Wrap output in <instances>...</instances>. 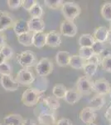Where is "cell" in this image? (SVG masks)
Wrapping results in <instances>:
<instances>
[{
	"label": "cell",
	"instance_id": "836d02e7",
	"mask_svg": "<svg viewBox=\"0 0 111 125\" xmlns=\"http://www.w3.org/2000/svg\"><path fill=\"white\" fill-rule=\"evenodd\" d=\"M91 48H92V50H93V52H94V53L97 54V55H100V56L107 49L105 44L100 43V42H97V41L94 42V43L93 44V46Z\"/></svg>",
	"mask_w": 111,
	"mask_h": 125
},
{
	"label": "cell",
	"instance_id": "1f68e13d",
	"mask_svg": "<svg viewBox=\"0 0 111 125\" xmlns=\"http://www.w3.org/2000/svg\"><path fill=\"white\" fill-rule=\"evenodd\" d=\"M28 13H30L32 18H42V16L43 15L44 10L42 5L39 3H37Z\"/></svg>",
	"mask_w": 111,
	"mask_h": 125
},
{
	"label": "cell",
	"instance_id": "7c38bea8",
	"mask_svg": "<svg viewBox=\"0 0 111 125\" xmlns=\"http://www.w3.org/2000/svg\"><path fill=\"white\" fill-rule=\"evenodd\" d=\"M27 23L29 31L33 33H40L44 32L45 30V22L42 18H31L29 20H27Z\"/></svg>",
	"mask_w": 111,
	"mask_h": 125
},
{
	"label": "cell",
	"instance_id": "ac0fdd59",
	"mask_svg": "<svg viewBox=\"0 0 111 125\" xmlns=\"http://www.w3.org/2000/svg\"><path fill=\"white\" fill-rule=\"evenodd\" d=\"M38 124L41 125H56V119L55 114L51 113H46V114H42L37 116Z\"/></svg>",
	"mask_w": 111,
	"mask_h": 125
},
{
	"label": "cell",
	"instance_id": "83f0119b",
	"mask_svg": "<svg viewBox=\"0 0 111 125\" xmlns=\"http://www.w3.org/2000/svg\"><path fill=\"white\" fill-rule=\"evenodd\" d=\"M82 70H83L84 73H85V76L91 78L96 73V72H97L98 66L95 65V64L88 63V62H86L84 68Z\"/></svg>",
	"mask_w": 111,
	"mask_h": 125
},
{
	"label": "cell",
	"instance_id": "ee69618b",
	"mask_svg": "<svg viewBox=\"0 0 111 125\" xmlns=\"http://www.w3.org/2000/svg\"><path fill=\"white\" fill-rule=\"evenodd\" d=\"M4 62H6V59L5 58L3 57V55L1 53H0V65H1L2 63H3Z\"/></svg>",
	"mask_w": 111,
	"mask_h": 125
},
{
	"label": "cell",
	"instance_id": "ffe728a7",
	"mask_svg": "<svg viewBox=\"0 0 111 125\" xmlns=\"http://www.w3.org/2000/svg\"><path fill=\"white\" fill-rule=\"evenodd\" d=\"M3 121L6 125H23L24 118L20 114H11L6 115Z\"/></svg>",
	"mask_w": 111,
	"mask_h": 125
},
{
	"label": "cell",
	"instance_id": "9a60e30c",
	"mask_svg": "<svg viewBox=\"0 0 111 125\" xmlns=\"http://www.w3.org/2000/svg\"><path fill=\"white\" fill-rule=\"evenodd\" d=\"M81 94L79 93V91L76 88H70V89H67L66 94V96L64 98V100L67 103V104L73 105L78 103L81 98Z\"/></svg>",
	"mask_w": 111,
	"mask_h": 125
},
{
	"label": "cell",
	"instance_id": "bcb514c9",
	"mask_svg": "<svg viewBox=\"0 0 111 125\" xmlns=\"http://www.w3.org/2000/svg\"><path fill=\"white\" fill-rule=\"evenodd\" d=\"M109 94H110V99H111V90L110 91V93H109Z\"/></svg>",
	"mask_w": 111,
	"mask_h": 125
},
{
	"label": "cell",
	"instance_id": "681fc988",
	"mask_svg": "<svg viewBox=\"0 0 111 125\" xmlns=\"http://www.w3.org/2000/svg\"><path fill=\"white\" fill-rule=\"evenodd\" d=\"M109 108H110V109H111V104H110V107H109Z\"/></svg>",
	"mask_w": 111,
	"mask_h": 125
},
{
	"label": "cell",
	"instance_id": "f1b7e54d",
	"mask_svg": "<svg viewBox=\"0 0 111 125\" xmlns=\"http://www.w3.org/2000/svg\"><path fill=\"white\" fill-rule=\"evenodd\" d=\"M46 113H51V114H55V112H54V111L50 109V108H48V107L46 106L42 101L41 103H40V102L38 103V106L35 108V109H34V114L37 117V116H39L40 114H46Z\"/></svg>",
	"mask_w": 111,
	"mask_h": 125
},
{
	"label": "cell",
	"instance_id": "7dc6e473",
	"mask_svg": "<svg viewBox=\"0 0 111 125\" xmlns=\"http://www.w3.org/2000/svg\"><path fill=\"white\" fill-rule=\"evenodd\" d=\"M88 125H97V124H94V123H92V124H88Z\"/></svg>",
	"mask_w": 111,
	"mask_h": 125
},
{
	"label": "cell",
	"instance_id": "4dcf8cb0",
	"mask_svg": "<svg viewBox=\"0 0 111 125\" xmlns=\"http://www.w3.org/2000/svg\"><path fill=\"white\" fill-rule=\"evenodd\" d=\"M44 4L47 8L51 9H61L62 5L64 3V1L62 0H44Z\"/></svg>",
	"mask_w": 111,
	"mask_h": 125
},
{
	"label": "cell",
	"instance_id": "8fae6325",
	"mask_svg": "<svg viewBox=\"0 0 111 125\" xmlns=\"http://www.w3.org/2000/svg\"><path fill=\"white\" fill-rule=\"evenodd\" d=\"M15 20L9 12L0 11V32H4L9 28H13Z\"/></svg>",
	"mask_w": 111,
	"mask_h": 125
},
{
	"label": "cell",
	"instance_id": "d6a6232c",
	"mask_svg": "<svg viewBox=\"0 0 111 125\" xmlns=\"http://www.w3.org/2000/svg\"><path fill=\"white\" fill-rule=\"evenodd\" d=\"M0 53L3 55L6 61L11 59V58L13 57V54H14L13 48L10 47L9 45H8V44H6V45H4L3 47H2L0 48Z\"/></svg>",
	"mask_w": 111,
	"mask_h": 125
},
{
	"label": "cell",
	"instance_id": "cb8c5ba5",
	"mask_svg": "<svg viewBox=\"0 0 111 125\" xmlns=\"http://www.w3.org/2000/svg\"><path fill=\"white\" fill-rule=\"evenodd\" d=\"M42 102H43L50 109L54 111V112H55L56 110H57L60 106L59 99L56 98V97H54V96L44 97V98H42Z\"/></svg>",
	"mask_w": 111,
	"mask_h": 125
},
{
	"label": "cell",
	"instance_id": "4316f807",
	"mask_svg": "<svg viewBox=\"0 0 111 125\" xmlns=\"http://www.w3.org/2000/svg\"><path fill=\"white\" fill-rule=\"evenodd\" d=\"M100 13H101L103 19L111 23V3L110 2H106V3H104V4L101 6Z\"/></svg>",
	"mask_w": 111,
	"mask_h": 125
},
{
	"label": "cell",
	"instance_id": "52a82bcc",
	"mask_svg": "<svg viewBox=\"0 0 111 125\" xmlns=\"http://www.w3.org/2000/svg\"><path fill=\"white\" fill-rule=\"evenodd\" d=\"M77 26L76 25V23H74V22L68 21V20L65 19L60 23V33L61 35L65 36V37H75L77 33Z\"/></svg>",
	"mask_w": 111,
	"mask_h": 125
},
{
	"label": "cell",
	"instance_id": "ba28073f",
	"mask_svg": "<svg viewBox=\"0 0 111 125\" xmlns=\"http://www.w3.org/2000/svg\"><path fill=\"white\" fill-rule=\"evenodd\" d=\"M111 90L110 84L105 78H100L94 81L93 84V92L96 93L99 95L104 96L108 94Z\"/></svg>",
	"mask_w": 111,
	"mask_h": 125
},
{
	"label": "cell",
	"instance_id": "e0dca14e",
	"mask_svg": "<svg viewBox=\"0 0 111 125\" xmlns=\"http://www.w3.org/2000/svg\"><path fill=\"white\" fill-rule=\"evenodd\" d=\"M70 53L67 51H59L56 54V62L60 67H67L70 63Z\"/></svg>",
	"mask_w": 111,
	"mask_h": 125
},
{
	"label": "cell",
	"instance_id": "5b68a950",
	"mask_svg": "<svg viewBox=\"0 0 111 125\" xmlns=\"http://www.w3.org/2000/svg\"><path fill=\"white\" fill-rule=\"evenodd\" d=\"M15 79L21 85L29 86L32 85L35 81L36 76L34 73L29 68H22L17 72Z\"/></svg>",
	"mask_w": 111,
	"mask_h": 125
},
{
	"label": "cell",
	"instance_id": "44dd1931",
	"mask_svg": "<svg viewBox=\"0 0 111 125\" xmlns=\"http://www.w3.org/2000/svg\"><path fill=\"white\" fill-rule=\"evenodd\" d=\"M95 40H94L93 35L90 33H84L79 37L78 39V44L80 45V47H89L91 48L93 44L94 43Z\"/></svg>",
	"mask_w": 111,
	"mask_h": 125
},
{
	"label": "cell",
	"instance_id": "ab89813d",
	"mask_svg": "<svg viewBox=\"0 0 111 125\" xmlns=\"http://www.w3.org/2000/svg\"><path fill=\"white\" fill-rule=\"evenodd\" d=\"M56 125H73V123H72L71 120H70L69 118H60V119L56 121Z\"/></svg>",
	"mask_w": 111,
	"mask_h": 125
},
{
	"label": "cell",
	"instance_id": "74e56055",
	"mask_svg": "<svg viewBox=\"0 0 111 125\" xmlns=\"http://www.w3.org/2000/svg\"><path fill=\"white\" fill-rule=\"evenodd\" d=\"M37 3L38 2L36 1V0H23L22 7H23L26 11L29 12Z\"/></svg>",
	"mask_w": 111,
	"mask_h": 125
},
{
	"label": "cell",
	"instance_id": "e575fe53",
	"mask_svg": "<svg viewBox=\"0 0 111 125\" xmlns=\"http://www.w3.org/2000/svg\"><path fill=\"white\" fill-rule=\"evenodd\" d=\"M12 73H13V68L7 61L0 65V75H1V77L2 76L12 75Z\"/></svg>",
	"mask_w": 111,
	"mask_h": 125
},
{
	"label": "cell",
	"instance_id": "f6af8a7d",
	"mask_svg": "<svg viewBox=\"0 0 111 125\" xmlns=\"http://www.w3.org/2000/svg\"><path fill=\"white\" fill-rule=\"evenodd\" d=\"M109 43H110V45H111V31H110V33H109V35H108V38H107V41Z\"/></svg>",
	"mask_w": 111,
	"mask_h": 125
},
{
	"label": "cell",
	"instance_id": "8d00e7d4",
	"mask_svg": "<svg viewBox=\"0 0 111 125\" xmlns=\"http://www.w3.org/2000/svg\"><path fill=\"white\" fill-rule=\"evenodd\" d=\"M7 3L10 9L16 10V9H19L20 7H22L23 0H8Z\"/></svg>",
	"mask_w": 111,
	"mask_h": 125
},
{
	"label": "cell",
	"instance_id": "8992f818",
	"mask_svg": "<svg viewBox=\"0 0 111 125\" xmlns=\"http://www.w3.org/2000/svg\"><path fill=\"white\" fill-rule=\"evenodd\" d=\"M93 84L94 82L90 78L81 76L76 82V89L81 95H90L93 92Z\"/></svg>",
	"mask_w": 111,
	"mask_h": 125
},
{
	"label": "cell",
	"instance_id": "277c9868",
	"mask_svg": "<svg viewBox=\"0 0 111 125\" xmlns=\"http://www.w3.org/2000/svg\"><path fill=\"white\" fill-rule=\"evenodd\" d=\"M53 62L50 58H42L35 66V70L39 77H46L53 72Z\"/></svg>",
	"mask_w": 111,
	"mask_h": 125
},
{
	"label": "cell",
	"instance_id": "f35d334b",
	"mask_svg": "<svg viewBox=\"0 0 111 125\" xmlns=\"http://www.w3.org/2000/svg\"><path fill=\"white\" fill-rule=\"evenodd\" d=\"M86 62H88V63L95 64V65H97L99 67L100 65H101V57H100V55H97V54L94 53L91 57L86 61Z\"/></svg>",
	"mask_w": 111,
	"mask_h": 125
},
{
	"label": "cell",
	"instance_id": "f546056e",
	"mask_svg": "<svg viewBox=\"0 0 111 125\" xmlns=\"http://www.w3.org/2000/svg\"><path fill=\"white\" fill-rule=\"evenodd\" d=\"M93 54H94V52H93V50H92V48H89V47L80 48L79 52H78V55L80 56V57L85 60V61H87Z\"/></svg>",
	"mask_w": 111,
	"mask_h": 125
},
{
	"label": "cell",
	"instance_id": "7402d4cb",
	"mask_svg": "<svg viewBox=\"0 0 111 125\" xmlns=\"http://www.w3.org/2000/svg\"><path fill=\"white\" fill-rule=\"evenodd\" d=\"M46 33L44 32H40V33H34L33 39V46L42 48L46 45Z\"/></svg>",
	"mask_w": 111,
	"mask_h": 125
},
{
	"label": "cell",
	"instance_id": "9c48e42d",
	"mask_svg": "<svg viewBox=\"0 0 111 125\" xmlns=\"http://www.w3.org/2000/svg\"><path fill=\"white\" fill-rule=\"evenodd\" d=\"M0 83L5 90L10 92L17 91L19 88V83L12 75L2 76L0 78Z\"/></svg>",
	"mask_w": 111,
	"mask_h": 125
},
{
	"label": "cell",
	"instance_id": "7a4b0ae2",
	"mask_svg": "<svg viewBox=\"0 0 111 125\" xmlns=\"http://www.w3.org/2000/svg\"><path fill=\"white\" fill-rule=\"evenodd\" d=\"M60 9L66 20L71 22H74V20L78 18L81 13L80 5L75 2H64Z\"/></svg>",
	"mask_w": 111,
	"mask_h": 125
},
{
	"label": "cell",
	"instance_id": "4fadbf2b",
	"mask_svg": "<svg viewBox=\"0 0 111 125\" xmlns=\"http://www.w3.org/2000/svg\"><path fill=\"white\" fill-rule=\"evenodd\" d=\"M61 39L60 34L56 31H50L46 33V45L51 48H57L60 45Z\"/></svg>",
	"mask_w": 111,
	"mask_h": 125
},
{
	"label": "cell",
	"instance_id": "603a6c76",
	"mask_svg": "<svg viewBox=\"0 0 111 125\" xmlns=\"http://www.w3.org/2000/svg\"><path fill=\"white\" fill-rule=\"evenodd\" d=\"M85 63V60L83 59L78 54H75V55H71L70 57L69 65L74 69H83Z\"/></svg>",
	"mask_w": 111,
	"mask_h": 125
},
{
	"label": "cell",
	"instance_id": "d590c367",
	"mask_svg": "<svg viewBox=\"0 0 111 125\" xmlns=\"http://www.w3.org/2000/svg\"><path fill=\"white\" fill-rule=\"evenodd\" d=\"M101 66L104 71L111 73V55L101 58Z\"/></svg>",
	"mask_w": 111,
	"mask_h": 125
},
{
	"label": "cell",
	"instance_id": "60d3db41",
	"mask_svg": "<svg viewBox=\"0 0 111 125\" xmlns=\"http://www.w3.org/2000/svg\"><path fill=\"white\" fill-rule=\"evenodd\" d=\"M7 44V38L4 32H0V48Z\"/></svg>",
	"mask_w": 111,
	"mask_h": 125
},
{
	"label": "cell",
	"instance_id": "f907efd6",
	"mask_svg": "<svg viewBox=\"0 0 111 125\" xmlns=\"http://www.w3.org/2000/svg\"><path fill=\"white\" fill-rule=\"evenodd\" d=\"M110 125H111V121H110Z\"/></svg>",
	"mask_w": 111,
	"mask_h": 125
},
{
	"label": "cell",
	"instance_id": "30bf717a",
	"mask_svg": "<svg viewBox=\"0 0 111 125\" xmlns=\"http://www.w3.org/2000/svg\"><path fill=\"white\" fill-rule=\"evenodd\" d=\"M96 117L97 115H96L95 111L89 106L84 108L79 114V118L80 119V121H82L84 124L87 125L94 123V120L96 119Z\"/></svg>",
	"mask_w": 111,
	"mask_h": 125
},
{
	"label": "cell",
	"instance_id": "484cf974",
	"mask_svg": "<svg viewBox=\"0 0 111 125\" xmlns=\"http://www.w3.org/2000/svg\"><path fill=\"white\" fill-rule=\"evenodd\" d=\"M66 91H67V88H66L65 85H63V84H56L52 88V94L56 98L60 99V98H65Z\"/></svg>",
	"mask_w": 111,
	"mask_h": 125
},
{
	"label": "cell",
	"instance_id": "b9f144b4",
	"mask_svg": "<svg viewBox=\"0 0 111 125\" xmlns=\"http://www.w3.org/2000/svg\"><path fill=\"white\" fill-rule=\"evenodd\" d=\"M23 125H38V124L34 119H32V118H26V119H24Z\"/></svg>",
	"mask_w": 111,
	"mask_h": 125
},
{
	"label": "cell",
	"instance_id": "c3c4849f",
	"mask_svg": "<svg viewBox=\"0 0 111 125\" xmlns=\"http://www.w3.org/2000/svg\"><path fill=\"white\" fill-rule=\"evenodd\" d=\"M110 31H111V23H110Z\"/></svg>",
	"mask_w": 111,
	"mask_h": 125
},
{
	"label": "cell",
	"instance_id": "6da1fadb",
	"mask_svg": "<svg viewBox=\"0 0 111 125\" xmlns=\"http://www.w3.org/2000/svg\"><path fill=\"white\" fill-rule=\"evenodd\" d=\"M45 90L39 89L37 88H29L23 93L21 101L25 106L33 107L37 105L40 100L44 98Z\"/></svg>",
	"mask_w": 111,
	"mask_h": 125
},
{
	"label": "cell",
	"instance_id": "3957f363",
	"mask_svg": "<svg viewBox=\"0 0 111 125\" xmlns=\"http://www.w3.org/2000/svg\"><path fill=\"white\" fill-rule=\"evenodd\" d=\"M17 62L23 68H29L36 66L37 63V59L36 54L33 51H23L17 55Z\"/></svg>",
	"mask_w": 111,
	"mask_h": 125
},
{
	"label": "cell",
	"instance_id": "d6986e66",
	"mask_svg": "<svg viewBox=\"0 0 111 125\" xmlns=\"http://www.w3.org/2000/svg\"><path fill=\"white\" fill-rule=\"evenodd\" d=\"M104 104H105L104 97L102 95H99V94H96L95 96L93 97L89 102V107L93 108L94 111L101 109Z\"/></svg>",
	"mask_w": 111,
	"mask_h": 125
},
{
	"label": "cell",
	"instance_id": "2e32d148",
	"mask_svg": "<svg viewBox=\"0 0 111 125\" xmlns=\"http://www.w3.org/2000/svg\"><path fill=\"white\" fill-rule=\"evenodd\" d=\"M13 29L17 36H19L25 33H27V32L29 31L27 20H25V19L16 20L13 27Z\"/></svg>",
	"mask_w": 111,
	"mask_h": 125
},
{
	"label": "cell",
	"instance_id": "5bb4252c",
	"mask_svg": "<svg viewBox=\"0 0 111 125\" xmlns=\"http://www.w3.org/2000/svg\"><path fill=\"white\" fill-rule=\"evenodd\" d=\"M109 33H110V29L108 28H106L105 26H100L94 29L93 37L95 41L104 43L107 41Z\"/></svg>",
	"mask_w": 111,
	"mask_h": 125
},
{
	"label": "cell",
	"instance_id": "d4e9b609",
	"mask_svg": "<svg viewBox=\"0 0 111 125\" xmlns=\"http://www.w3.org/2000/svg\"><path fill=\"white\" fill-rule=\"evenodd\" d=\"M34 33L31 31H28L27 33H25L22 35L17 36V41L20 44L25 47H30L33 46V39Z\"/></svg>",
	"mask_w": 111,
	"mask_h": 125
},
{
	"label": "cell",
	"instance_id": "7bdbcfd3",
	"mask_svg": "<svg viewBox=\"0 0 111 125\" xmlns=\"http://www.w3.org/2000/svg\"><path fill=\"white\" fill-rule=\"evenodd\" d=\"M104 118H105L109 122L111 121V109L110 108H109L108 109L105 111V113H104Z\"/></svg>",
	"mask_w": 111,
	"mask_h": 125
}]
</instances>
